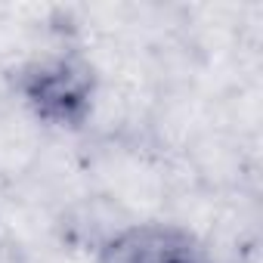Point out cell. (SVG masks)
I'll return each instance as SVG.
<instances>
[{
	"label": "cell",
	"instance_id": "7a4b0ae2",
	"mask_svg": "<svg viewBox=\"0 0 263 263\" xmlns=\"http://www.w3.org/2000/svg\"><path fill=\"white\" fill-rule=\"evenodd\" d=\"M93 263H214V254L183 223L143 220L115 226L93 248Z\"/></svg>",
	"mask_w": 263,
	"mask_h": 263
},
{
	"label": "cell",
	"instance_id": "6da1fadb",
	"mask_svg": "<svg viewBox=\"0 0 263 263\" xmlns=\"http://www.w3.org/2000/svg\"><path fill=\"white\" fill-rule=\"evenodd\" d=\"M10 81L22 105L47 127L81 130L93 118L99 78L93 62L78 50L37 56L19 65Z\"/></svg>",
	"mask_w": 263,
	"mask_h": 263
}]
</instances>
